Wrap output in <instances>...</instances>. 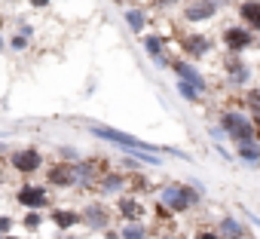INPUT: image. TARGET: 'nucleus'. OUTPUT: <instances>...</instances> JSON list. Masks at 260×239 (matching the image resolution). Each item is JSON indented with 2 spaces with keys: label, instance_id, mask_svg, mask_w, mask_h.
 Segmentation results:
<instances>
[{
  "label": "nucleus",
  "instance_id": "obj_1",
  "mask_svg": "<svg viewBox=\"0 0 260 239\" xmlns=\"http://www.w3.org/2000/svg\"><path fill=\"white\" fill-rule=\"evenodd\" d=\"M220 132H226L236 144L254 141V138H257L254 123H251V120H248L242 110H223V113H220Z\"/></svg>",
  "mask_w": 260,
  "mask_h": 239
},
{
  "label": "nucleus",
  "instance_id": "obj_2",
  "mask_svg": "<svg viewBox=\"0 0 260 239\" xmlns=\"http://www.w3.org/2000/svg\"><path fill=\"white\" fill-rule=\"evenodd\" d=\"M159 202L172 212H190L199 202V190H193L187 184H166L159 193Z\"/></svg>",
  "mask_w": 260,
  "mask_h": 239
},
{
  "label": "nucleus",
  "instance_id": "obj_3",
  "mask_svg": "<svg viewBox=\"0 0 260 239\" xmlns=\"http://www.w3.org/2000/svg\"><path fill=\"white\" fill-rule=\"evenodd\" d=\"M89 132H92L95 138H104V141H110V144H119V147H125V151H138V147H144V151H156L153 144H147V141H141V138H135V135H128V132L110 129V126L89 123Z\"/></svg>",
  "mask_w": 260,
  "mask_h": 239
},
{
  "label": "nucleus",
  "instance_id": "obj_4",
  "mask_svg": "<svg viewBox=\"0 0 260 239\" xmlns=\"http://www.w3.org/2000/svg\"><path fill=\"white\" fill-rule=\"evenodd\" d=\"M49 184H22L19 187V193H16V199H19V205H25V208H46L49 205V190H46Z\"/></svg>",
  "mask_w": 260,
  "mask_h": 239
},
{
  "label": "nucleus",
  "instance_id": "obj_5",
  "mask_svg": "<svg viewBox=\"0 0 260 239\" xmlns=\"http://www.w3.org/2000/svg\"><path fill=\"white\" fill-rule=\"evenodd\" d=\"M10 166H13L16 172H22V175H34V172H40V169H43V154H40L37 147L16 151V154L10 157Z\"/></svg>",
  "mask_w": 260,
  "mask_h": 239
},
{
  "label": "nucleus",
  "instance_id": "obj_6",
  "mask_svg": "<svg viewBox=\"0 0 260 239\" xmlns=\"http://www.w3.org/2000/svg\"><path fill=\"white\" fill-rule=\"evenodd\" d=\"M220 40H223V46L230 52H245L254 43V31L245 28V25H230V28H223V37Z\"/></svg>",
  "mask_w": 260,
  "mask_h": 239
},
{
  "label": "nucleus",
  "instance_id": "obj_7",
  "mask_svg": "<svg viewBox=\"0 0 260 239\" xmlns=\"http://www.w3.org/2000/svg\"><path fill=\"white\" fill-rule=\"evenodd\" d=\"M169 68L178 74V80H187V83H190V86H196L202 95L208 92V83H205V77H202V74H199V71H196L190 62H181V58H169Z\"/></svg>",
  "mask_w": 260,
  "mask_h": 239
},
{
  "label": "nucleus",
  "instance_id": "obj_8",
  "mask_svg": "<svg viewBox=\"0 0 260 239\" xmlns=\"http://www.w3.org/2000/svg\"><path fill=\"white\" fill-rule=\"evenodd\" d=\"M217 0H190V4L184 7V19L187 22H208L217 16Z\"/></svg>",
  "mask_w": 260,
  "mask_h": 239
},
{
  "label": "nucleus",
  "instance_id": "obj_9",
  "mask_svg": "<svg viewBox=\"0 0 260 239\" xmlns=\"http://www.w3.org/2000/svg\"><path fill=\"white\" fill-rule=\"evenodd\" d=\"M46 184H49V187H74V184H77L74 163H55V166H49Z\"/></svg>",
  "mask_w": 260,
  "mask_h": 239
},
{
  "label": "nucleus",
  "instance_id": "obj_10",
  "mask_svg": "<svg viewBox=\"0 0 260 239\" xmlns=\"http://www.w3.org/2000/svg\"><path fill=\"white\" fill-rule=\"evenodd\" d=\"M83 224H86L89 230H107V227H110V212H107L101 202H89V205L83 208Z\"/></svg>",
  "mask_w": 260,
  "mask_h": 239
},
{
  "label": "nucleus",
  "instance_id": "obj_11",
  "mask_svg": "<svg viewBox=\"0 0 260 239\" xmlns=\"http://www.w3.org/2000/svg\"><path fill=\"white\" fill-rule=\"evenodd\" d=\"M239 19L245 28L260 31V0H242L239 4Z\"/></svg>",
  "mask_w": 260,
  "mask_h": 239
},
{
  "label": "nucleus",
  "instance_id": "obj_12",
  "mask_svg": "<svg viewBox=\"0 0 260 239\" xmlns=\"http://www.w3.org/2000/svg\"><path fill=\"white\" fill-rule=\"evenodd\" d=\"M116 212H119V218H125V221H141L147 208H144L135 196H119V199H116Z\"/></svg>",
  "mask_w": 260,
  "mask_h": 239
},
{
  "label": "nucleus",
  "instance_id": "obj_13",
  "mask_svg": "<svg viewBox=\"0 0 260 239\" xmlns=\"http://www.w3.org/2000/svg\"><path fill=\"white\" fill-rule=\"evenodd\" d=\"M181 46H184V52H187V55L202 58V55L211 49V40H208L205 34H187V37H181Z\"/></svg>",
  "mask_w": 260,
  "mask_h": 239
},
{
  "label": "nucleus",
  "instance_id": "obj_14",
  "mask_svg": "<svg viewBox=\"0 0 260 239\" xmlns=\"http://www.w3.org/2000/svg\"><path fill=\"white\" fill-rule=\"evenodd\" d=\"M49 221L64 233V230L83 224V212H74V208H55V212H49Z\"/></svg>",
  "mask_w": 260,
  "mask_h": 239
},
{
  "label": "nucleus",
  "instance_id": "obj_15",
  "mask_svg": "<svg viewBox=\"0 0 260 239\" xmlns=\"http://www.w3.org/2000/svg\"><path fill=\"white\" fill-rule=\"evenodd\" d=\"M223 71L230 74V83H233V86H242V83L248 80V68H245V62L239 58V52H230V58H226Z\"/></svg>",
  "mask_w": 260,
  "mask_h": 239
},
{
  "label": "nucleus",
  "instance_id": "obj_16",
  "mask_svg": "<svg viewBox=\"0 0 260 239\" xmlns=\"http://www.w3.org/2000/svg\"><path fill=\"white\" fill-rule=\"evenodd\" d=\"M217 233H220V239H245V236H248V230H245L233 215H223V218L217 221Z\"/></svg>",
  "mask_w": 260,
  "mask_h": 239
},
{
  "label": "nucleus",
  "instance_id": "obj_17",
  "mask_svg": "<svg viewBox=\"0 0 260 239\" xmlns=\"http://www.w3.org/2000/svg\"><path fill=\"white\" fill-rule=\"evenodd\" d=\"M162 43H169V40H162V37H156V34H147V37L141 40V46L156 58V68H169V58L162 55Z\"/></svg>",
  "mask_w": 260,
  "mask_h": 239
},
{
  "label": "nucleus",
  "instance_id": "obj_18",
  "mask_svg": "<svg viewBox=\"0 0 260 239\" xmlns=\"http://www.w3.org/2000/svg\"><path fill=\"white\" fill-rule=\"evenodd\" d=\"M98 187H101L104 193H122V190H125V175H122V172H107V175L98 181Z\"/></svg>",
  "mask_w": 260,
  "mask_h": 239
},
{
  "label": "nucleus",
  "instance_id": "obj_19",
  "mask_svg": "<svg viewBox=\"0 0 260 239\" xmlns=\"http://www.w3.org/2000/svg\"><path fill=\"white\" fill-rule=\"evenodd\" d=\"M125 25L132 28L135 34H141V31L147 28V13L138 10V7H135V10H125Z\"/></svg>",
  "mask_w": 260,
  "mask_h": 239
},
{
  "label": "nucleus",
  "instance_id": "obj_20",
  "mask_svg": "<svg viewBox=\"0 0 260 239\" xmlns=\"http://www.w3.org/2000/svg\"><path fill=\"white\" fill-rule=\"evenodd\" d=\"M239 157H242L248 166H257V163H260V144H257V138H254V141H242V144H239Z\"/></svg>",
  "mask_w": 260,
  "mask_h": 239
},
{
  "label": "nucleus",
  "instance_id": "obj_21",
  "mask_svg": "<svg viewBox=\"0 0 260 239\" xmlns=\"http://www.w3.org/2000/svg\"><path fill=\"white\" fill-rule=\"evenodd\" d=\"M119 236H122V239H147V227H144L141 221H128V224H122Z\"/></svg>",
  "mask_w": 260,
  "mask_h": 239
},
{
  "label": "nucleus",
  "instance_id": "obj_22",
  "mask_svg": "<svg viewBox=\"0 0 260 239\" xmlns=\"http://www.w3.org/2000/svg\"><path fill=\"white\" fill-rule=\"evenodd\" d=\"M175 89H178V95H181V98H187V101H193V104L202 98V92H199L196 86H190L187 80H178V83H175Z\"/></svg>",
  "mask_w": 260,
  "mask_h": 239
},
{
  "label": "nucleus",
  "instance_id": "obj_23",
  "mask_svg": "<svg viewBox=\"0 0 260 239\" xmlns=\"http://www.w3.org/2000/svg\"><path fill=\"white\" fill-rule=\"evenodd\" d=\"M40 224H43V215H40L37 208H28V212H25V218H22V227H25V230H31V233H37V230H40Z\"/></svg>",
  "mask_w": 260,
  "mask_h": 239
},
{
  "label": "nucleus",
  "instance_id": "obj_24",
  "mask_svg": "<svg viewBox=\"0 0 260 239\" xmlns=\"http://www.w3.org/2000/svg\"><path fill=\"white\" fill-rule=\"evenodd\" d=\"M245 104H248L254 113H260V89H251V92L245 95Z\"/></svg>",
  "mask_w": 260,
  "mask_h": 239
},
{
  "label": "nucleus",
  "instance_id": "obj_25",
  "mask_svg": "<svg viewBox=\"0 0 260 239\" xmlns=\"http://www.w3.org/2000/svg\"><path fill=\"white\" fill-rule=\"evenodd\" d=\"M13 224H16V221H13L10 215H0V236H7V233H13Z\"/></svg>",
  "mask_w": 260,
  "mask_h": 239
},
{
  "label": "nucleus",
  "instance_id": "obj_26",
  "mask_svg": "<svg viewBox=\"0 0 260 239\" xmlns=\"http://www.w3.org/2000/svg\"><path fill=\"white\" fill-rule=\"evenodd\" d=\"M28 46V34H16L13 37V49H25Z\"/></svg>",
  "mask_w": 260,
  "mask_h": 239
},
{
  "label": "nucleus",
  "instance_id": "obj_27",
  "mask_svg": "<svg viewBox=\"0 0 260 239\" xmlns=\"http://www.w3.org/2000/svg\"><path fill=\"white\" fill-rule=\"evenodd\" d=\"M193 239H220V233H217V230H199Z\"/></svg>",
  "mask_w": 260,
  "mask_h": 239
},
{
  "label": "nucleus",
  "instance_id": "obj_28",
  "mask_svg": "<svg viewBox=\"0 0 260 239\" xmlns=\"http://www.w3.org/2000/svg\"><path fill=\"white\" fill-rule=\"evenodd\" d=\"M49 4H52V0H31L34 10H43V7H49Z\"/></svg>",
  "mask_w": 260,
  "mask_h": 239
},
{
  "label": "nucleus",
  "instance_id": "obj_29",
  "mask_svg": "<svg viewBox=\"0 0 260 239\" xmlns=\"http://www.w3.org/2000/svg\"><path fill=\"white\" fill-rule=\"evenodd\" d=\"M104 239H122V236H119L116 230H110V227H107V230H104Z\"/></svg>",
  "mask_w": 260,
  "mask_h": 239
},
{
  "label": "nucleus",
  "instance_id": "obj_30",
  "mask_svg": "<svg viewBox=\"0 0 260 239\" xmlns=\"http://www.w3.org/2000/svg\"><path fill=\"white\" fill-rule=\"evenodd\" d=\"M169 4H178V0H156V7H162V10H166Z\"/></svg>",
  "mask_w": 260,
  "mask_h": 239
},
{
  "label": "nucleus",
  "instance_id": "obj_31",
  "mask_svg": "<svg viewBox=\"0 0 260 239\" xmlns=\"http://www.w3.org/2000/svg\"><path fill=\"white\" fill-rule=\"evenodd\" d=\"M7 49V40H4V34H0V52H4Z\"/></svg>",
  "mask_w": 260,
  "mask_h": 239
},
{
  "label": "nucleus",
  "instance_id": "obj_32",
  "mask_svg": "<svg viewBox=\"0 0 260 239\" xmlns=\"http://www.w3.org/2000/svg\"><path fill=\"white\" fill-rule=\"evenodd\" d=\"M4 239H16V236H10V233H7V236H4Z\"/></svg>",
  "mask_w": 260,
  "mask_h": 239
},
{
  "label": "nucleus",
  "instance_id": "obj_33",
  "mask_svg": "<svg viewBox=\"0 0 260 239\" xmlns=\"http://www.w3.org/2000/svg\"><path fill=\"white\" fill-rule=\"evenodd\" d=\"M113 4H122V0H113Z\"/></svg>",
  "mask_w": 260,
  "mask_h": 239
},
{
  "label": "nucleus",
  "instance_id": "obj_34",
  "mask_svg": "<svg viewBox=\"0 0 260 239\" xmlns=\"http://www.w3.org/2000/svg\"><path fill=\"white\" fill-rule=\"evenodd\" d=\"M61 239H71V236H61Z\"/></svg>",
  "mask_w": 260,
  "mask_h": 239
},
{
  "label": "nucleus",
  "instance_id": "obj_35",
  "mask_svg": "<svg viewBox=\"0 0 260 239\" xmlns=\"http://www.w3.org/2000/svg\"><path fill=\"white\" fill-rule=\"evenodd\" d=\"M245 239H251V236H245Z\"/></svg>",
  "mask_w": 260,
  "mask_h": 239
},
{
  "label": "nucleus",
  "instance_id": "obj_36",
  "mask_svg": "<svg viewBox=\"0 0 260 239\" xmlns=\"http://www.w3.org/2000/svg\"><path fill=\"white\" fill-rule=\"evenodd\" d=\"M0 239H4V236H0Z\"/></svg>",
  "mask_w": 260,
  "mask_h": 239
}]
</instances>
